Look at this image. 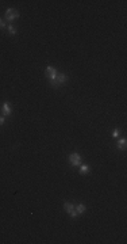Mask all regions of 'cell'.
<instances>
[{"label": "cell", "mask_w": 127, "mask_h": 244, "mask_svg": "<svg viewBox=\"0 0 127 244\" xmlns=\"http://www.w3.org/2000/svg\"><path fill=\"white\" fill-rule=\"evenodd\" d=\"M66 82H68V75H65V73H57L56 79L50 80L51 86H54V87H60L62 84H65Z\"/></svg>", "instance_id": "cell-1"}, {"label": "cell", "mask_w": 127, "mask_h": 244, "mask_svg": "<svg viewBox=\"0 0 127 244\" xmlns=\"http://www.w3.org/2000/svg\"><path fill=\"white\" fill-rule=\"evenodd\" d=\"M19 18V12L15 10V8H8V10L5 11V14H4V19L5 21H8V22H12L14 21H16Z\"/></svg>", "instance_id": "cell-2"}, {"label": "cell", "mask_w": 127, "mask_h": 244, "mask_svg": "<svg viewBox=\"0 0 127 244\" xmlns=\"http://www.w3.org/2000/svg\"><path fill=\"white\" fill-rule=\"evenodd\" d=\"M68 160L70 163V166H73V167L81 166V156L78 155V153H70L69 157H68Z\"/></svg>", "instance_id": "cell-3"}, {"label": "cell", "mask_w": 127, "mask_h": 244, "mask_svg": "<svg viewBox=\"0 0 127 244\" xmlns=\"http://www.w3.org/2000/svg\"><path fill=\"white\" fill-rule=\"evenodd\" d=\"M64 209H65L66 213H69V216H70L72 218H76L77 216H78V214H77V212H76V209H74V206H73L70 202H65V203H64Z\"/></svg>", "instance_id": "cell-4"}, {"label": "cell", "mask_w": 127, "mask_h": 244, "mask_svg": "<svg viewBox=\"0 0 127 244\" xmlns=\"http://www.w3.org/2000/svg\"><path fill=\"white\" fill-rule=\"evenodd\" d=\"M45 76L47 79H50V80H53V79H56V76H57V71H56V68L54 67H46V69H45Z\"/></svg>", "instance_id": "cell-5"}, {"label": "cell", "mask_w": 127, "mask_h": 244, "mask_svg": "<svg viewBox=\"0 0 127 244\" xmlns=\"http://www.w3.org/2000/svg\"><path fill=\"white\" fill-rule=\"evenodd\" d=\"M1 113H3V115L4 117H7V115H11V113H12V109H11V106L8 103H3V106H1Z\"/></svg>", "instance_id": "cell-6"}, {"label": "cell", "mask_w": 127, "mask_h": 244, "mask_svg": "<svg viewBox=\"0 0 127 244\" xmlns=\"http://www.w3.org/2000/svg\"><path fill=\"white\" fill-rule=\"evenodd\" d=\"M126 145H127V141L126 138H120V140L118 141V149H120V151H124L126 149Z\"/></svg>", "instance_id": "cell-7"}, {"label": "cell", "mask_w": 127, "mask_h": 244, "mask_svg": "<svg viewBox=\"0 0 127 244\" xmlns=\"http://www.w3.org/2000/svg\"><path fill=\"white\" fill-rule=\"evenodd\" d=\"M78 167H80V170H78L80 175H84V174H88V172H89V166H88V164H84V166H78Z\"/></svg>", "instance_id": "cell-8"}, {"label": "cell", "mask_w": 127, "mask_h": 244, "mask_svg": "<svg viewBox=\"0 0 127 244\" xmlns=\"http://www.w3.org/2000/svg\"><path fill=\"white\" fill-rule=\"evenodd\" d=\"M74 209H76L77 214H82L84 212H85V209H86V208H85V205H82V203H78V205H77Z\"/></svg>", "instance_id": "cell-9"}, {"label": "cell", "mask_w": 127, "mask_h": 244, "mask_svg": "<svg viewBox=\"0 0 127 244\" xmlns=\"http://www.w3.org/2000/svg\"><path fill=\"white\" fill-rule=\"evenodd\" d=\"M8 31H10V34L11 35H14V34H16V29L14 26H12V25H10V26H8Z\"/></svg>", "instance_id": "cell-10"}, {"label": "cell", "mask_w": 127, "mask_h": 244, "mask_svg": "<svg viewBox=\"0 0 127 244\" xmlns=\"http://www.w3.org/2000/svg\"><path fill=\"white\" fill-rule=\"evenodd\" d=\"M119 133H120V130H119V129H114V130H112V137H118V136H119Z\"/></svg>", "instance_id": "cell-11"}, {"label": "cell", "mask_w": 127, "mask_h": 244, "mask_svg": "<svg viewBox=\"0 0 127 244\" xmlns=\"http://www.w3.org/2000/svg\"><path fill=\"white\" fill-rule=\"evenodd\" d=\"M4 27H5L4 21H3V19H0V29H4Z\"/></svg>", "instance_id": "cell-12"}, {"label": "cell", "mask_w": 127, "mask_h": 244, "mask_svg": "<svg viewBox=\"0 0 127 244\" xmlns=\"http://www.w3.org/2000/svg\"><path fill=\"white\" fill-rule=\"evenodd\" d=\"M4 122H5L4 117H0V126H1V125H4Z\"/></svg>", "instance_id": "cell-13"}]
</instances>
